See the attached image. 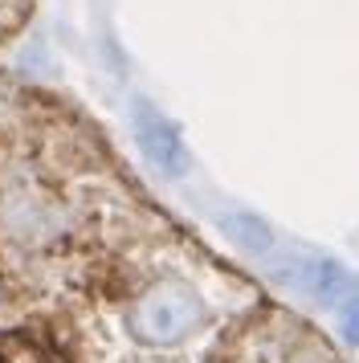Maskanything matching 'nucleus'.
I'll use <instances>...</instances> for the list:
<instances>
[{
  "label": "nucleus",
  "mask_w": 359,
  "mask_h": 363,
  "mask_svg": "<svg viewBox=\"0 0 359 363\" xmlns=\"http://www.w3.org/2000/svg\"><path fill=\"white\" fill-rule=\"evenodd\" d=\"M216 281H225V274L204 253L196 257V265L147 274L123 314L131 339L151 351H184L196 339H204L221 318Z\"/></svg>",
  "instance_id": "nucleus-1"
},
{
  "label": "nucleus",
  "mask_w": 359,
  "mask_h": 363,
  "mask_svg": "<svg viewBox=\"0 0 359 363\" xmlns=\"http://www.w3.org/2000/svg\"><path fill=\"white\" fill-rule=\"evenodd\" d=\"M237 363H339L331 347L282 311H261V318L241 335Z\"/></svg>",
  "instance_id": "nucleus-2"
},
{
  "label": "nucleus",
  "mask_w": 359,
  "mask_h": 363,
  "mask_svg": "<svg viewBox=\"0 0 359 363\" xmlns=\"http://www.w3.org/2000/svg\"><path fill=\"white\" fill-rule=\"evenodd\" d=\"M139 139H143V151L163 167V172H184L188 155H184V147H180L176 131H172L155 111H147V106L139 111Z\"/></svg>",
  "instance_id": "nucleus-3"
}]
</instances>
